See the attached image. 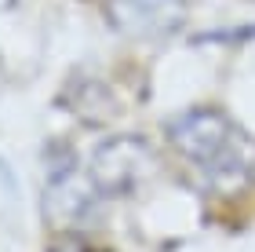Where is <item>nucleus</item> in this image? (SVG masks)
<instances>
[{"label":"nucleus","mask_w":255,"mask_h":252,"mask_svg":"<svg viewBox=\"0 0 255 252\" xmlns=\"http://www.w3.org/2000/svg\"><path fill=\"white\" fill-rule=\"evenodd\" d=\"M171 146L215 179H241L255 165V143L223 110L193 106L168 121Z\"/></svg>","instance_id":"obj_1"},{"label":"nucleus","mask_w":255,"mask_h":252,"mask_svg":"<svg viewBox=\"0 0 255 252\" xmlns=\"http://www.w3.org/2000/svg\"><path fill=\"white\" fill-rule=\"evenodd\" d=\"M110 26L131 40L171 37L186 18V0H106Z\"/></svg>","instance_id":"obj_3"},{"label":"nucleus","mask_w":255,"mask_h":252,"mask_svg":"<svg viewBox=\"0 0 255 252\" xmlns=\"http://www.w3.org/2000/svg\"><path fill=\"white\" fill-rule=\"evenodd\" d=\"M99 198V190L91 187V179H77L69 168H62V176L51 179L48 194H44V216L51 227H69L80 223L91 212V201Z\"/></svg>","instance_id":"obj_4"},{"label":"nucleus","mask_w":255,"mask_h":252,"mask_svg":"<svg viewBox=\"0 0 255 252\" xmlns=\"http://www.w3.org/2000/svg\"><path fill=\"white\" fill-rule=\"evenodd\" d=\"M160 172V157L142 135H113L91 150L88 179L99 198H128Z\"/></svg>","instance_id":"obj_2"},{"label":"nucleus","mask_w":255,"mask_h":252,"mask_svg":"<svg viewBox=\"0 0 255 252\" xmlns=\"http://www.w3.org/2000/svg\"><path fill=\"white\" fill-rule=\"evenodd\" d=\"M48 252H102V249H95L91 242H84V238H77V234H62L59 242L48 245Z\"/></svg>","instance_id":"obj_5"}]
</instances>
